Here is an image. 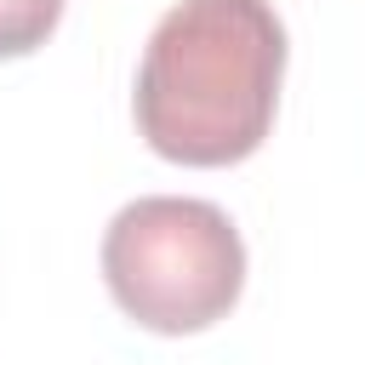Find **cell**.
Segmentation results:
<instances>
[{"label":"cell","mask_w":365,"mask_h":365,"mask_svg":"<svg viewBox=\"0 0 365 365\" xmlns=\"http://www.w3.org/2000/svg\"><path fill=\"white\" fill-rule=\"evenodd\" d=\"M285 80V23L268 0H177L137 63L131 114L171 165H240L262 148Z\"/></svg>","instance_id":"cell-1"},{"label":"cell","mask_w":365,"mask_h":365,"mask_svg":"<svg viewBox=\"0 0 365 365\" xmlns=\"http://www.w3.org/2000/svg\"><path fill=\"white\" fill-rule=\"evenodd\" d=\"M103 279L125 319L154 336H194L245 291V245L222 205L188 194H143L103 234Z\"/></svg>","instance_id":"cell-2"},{"label":"cell","mask_w":365,"mask_h":365,"mask_svg":"<svg viewBox=\"0 0 365 365\" xmlns=\"http://www.w3.org/2000/svg\"><path fill=\"white\" fill-rule=\"evenodd\" d=\"M63 0H0V57H29L51 40Z\"/></svg>","instance_id":"cell-3"}]
</instances>
